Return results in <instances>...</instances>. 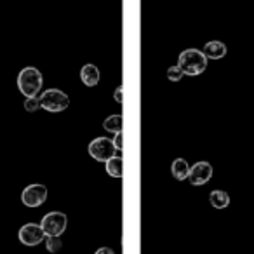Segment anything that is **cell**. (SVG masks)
<instances>
[{"mask_svg": "<svg viewBox=\"0 0 254 254\" xmlns=\"http://www.w3.org/2000/svg\"><path fill=\"white\" fill-rule=\"evenodd\" d=\"M113 145H115L117 152H122V150H124V134H122V131L115 134V138H113Z\"/></svg>", "mask_w": 254, "mask_h": 254, "instance_id": "cell-18", "label": "cell"}, {"mask_svg": "<svg viewBox=\"0 0 254 254\" xmlns=\"http://www.w3.org/2000/svg\"><path fill=\"white\" fill-rule=\"evenodd\" d=\"M226 46L219 40H211L204 46V51L202 53L205 54L207 60H221V58L226 56Z\"/></svg>", "mask_w": 254, "mask_h": 254, "instance_id": "cell-10", "label": "cell"}, {"mask_svg": "<svg viewBox=\"0 0 254 254\" xmlns=\"http://www.w3.org/2000/svg\"><path fill=\"white\" fill-rule=\"evenodd\" d=\"M94 254H115V251L110 249V247H99V249L96 251Z\"/></svg>", "mask_w": 254, "mask_h": 254, "instance_id": "cell-20", "label": "cell"}, {"mask_svg": "<svg viewBox=\"0 0 254 254\" xmlns=\"http://www.w3.org/2000/svg\"><path fill=\"white\" fill-rule=\"evenodd\" d=\"M40 108V99L37 98V96H33V98H26L25 101V110L26 112H35V110Z\"/></svg>", "mask_w": 254, "mask_h": 254, "instance_id": "cell-17", "label": "cell"}, {"mask_svg": "<svg viewBox=\"0 0 254 254\" xmlns=\"http://www.w3.org/2000/svg\"><path fill=\"white\" fill-rule=\"evenodd\" d=\"M66 223H68L66 214H63V212H60V211H53L44 216L42 221H40V226H42L46 235L60 237L61 233L66 230Z\"/></svg>", "mask_w": 254, "mask_h": 254, "instance_id": "cell-5", "label": "cell"}, {"mask_svg": "<svg viewBox=\"0 0 254 254\" xmlns=\"http://www.w3.org/2000/svg\"><path fill=\"white\" fill-rule=\"evenodd\" d=\"M209 200H211V205L216 209H225L230 205V195L223 190H214L209 195Z\"/></svg>", "mask_w": 254, "mask_h": 254, "instance_id": "cell-13", "label": "cell"}, {"mask_svg": "<svg viewBox=\"0 0 254 254\" xmlns=\"http://www.w3.org/2000/svg\"><path fill=\"white\" fill-rule=\"evenodd\" d=\"M171 173L178 181H185L188 180V174H190V166L185 159H176L171 166Z\"/></svg>", "mask_w": 254, "mask_h": 254, "instance_id": "cell-11", "label": "cell"}, {"mask_svg": "<svg viewBox=\"0 0 254 254\" xmlns=\"http://www.w3.org/2000/svg\"><path fill=\"white\" fill-rule=\"evenodd\" d=\"M183 71H181L180 66H171L169 70H167V78L173 82H180L181 78H183Z\"/></svg>", "mask_w": 254, "mask_h": 254, "instance_id": "cell-16", "label": "cell"}, {"mask_svg": "<svg viewBox=\"0 0 254 254\" xmlns=\"http://www.w3.org/2000/svg\"><path fill=\"white\" fill-rule=\"evenodd\" d=\"M18 237H19V242L25 244V246H39L40 242L46 240V233H44L42 226L35 225V223H26V225H23Z\"/></svg>", "mask_w": 254, "mask_h": 254, "instance_id": "cell-6", "label": "cell"}, {"mask_svg": "<svg viewBox=\"0 0 254 254\" xmlns=\"http://www.w3.org/2000/svg\"><path fill=\"white\" fill-rule=\"evenodd\" d=\"M46 247L49 253H58V251H61V247H63V244H61L60 237H54V235H46Z\"/></svg>", "mask_w": 254, "mask_h": 254, "instance_id": "cell-15", "label": "cell"}, {"mask_svg": "<svg viewBox=\"0 0 254 254\" xmlns=\"http://www.w3.org/2000/svg\"><path fill=\"white\" fill-rule=\"evenodd\" d=\"M40 108L47 110V112H53V113H58V112H63V110L68 108L70 105V98L68 94H64L63 91L60 89H47L40 94Z\"/></svg>", "mask_w": 254, "mask_h": 254, "instance_id": "cell-3", "label": "cell"}, {"mask_svg": "<svg viewBox=\"0 0 254 254\" xmlns=\"http://www.w3.org/2000/svg\"><path fill=\"white\" fill-rule=\"evenodd\" d=\"M122 117L120 115H110L105 119V122H103V127H105V131L112 132V134H117V132L122 131Z\"/></svg>", "mask_w": 254, "mask_h": 254, "instance_id": "cell-14", "label": "cell"}, {"mask_svg": "<svg viewBox=\"0 0 254 254\" xmlns=\"http://www.w3.org/2000/svg\"><path fill=\"white\" fill-rule=\"evenodd\" d=\"M115 145H113V139L108 138H96L89 145V155L92 157L98 162H108L112 157H115Z\"/></svg>", "mask_w": 254, "mask_h": 254, "instance_id": "cell-4", "label": "cell"}, {"mask_svg": "<svg viewBox=\"0 0 254 254\" xmlns=\"http://www.w3.org/2000/svg\"><path fill=\"white\" fill-rule=\"evenodd\" d=\"M42 84H44V78L42 73H40L37 68L33 66H26L19 71L18 75V87L26 98H33L37 96L40 91H42Z\"/></svg>", "mask_w": 254, "mask_h": 254, "instance_id": "cell-2", "label": "cell"}, {"mask_svg": "<svg viewBox=\"0 0 254 254\" xmlns=\"http://www.w3.org/2000/svg\"><path fill=\"white\" fill-rule=\"evenodd\" d=\"M106 173L112 178H122L124 176V159L122 157H112L106 162Z\"/></svg>", "mask_w": 254, "mask_h": 254, "instance_id": "cell-12", "label": "cell"}, {"mask_svg": "<svg viewBox=\"0 0 254 254\" xmlns=\"http://www.w3.org/2000/svg\"><path fill=\"white\" fill-rule=\"evenodd\" d=\"M212 178V166L209 162H197L190 167V174L188 180L193 187H200L205 185Z\"/></svg>", "mask_w": 254, "mask_h": 254, "instance_id": "cell-8", "label": "cell"}, {"mask_svg": "<svg viewBox=\"0 0 254 254\" xmlns=\"http://www.w3.org/2000/svg\"><path fill=\"white\" fill-rule=\"evenodd\" d=\"M178 66L181 68V71H183L185 75L197 77V75L204 73V70L207 68V58L198 49H187L180 54Z\"/></svg>", "mask_w": 254, "mask_h": 254, "instance_id": "cell-1", "label": "cell"}, {"mask_svg": "<svg viewBox=\"0 0 254 254\" xmlns=\"http://www.w3.org/2000/svg\"><path fill=\"white\" fill-rule=\"evenodd\" d=\"M99 78H101V73H99L98 66H94V64H84V66H82L80 80L84 82V85L94 87V85L99 84Z\"/></svg>", "mask_w": 254, "mask_h": 254, "instance_id": "cell-9", "label": "cell"}, {"mask_svg": "<svg viewBox=\"0 0 254 254\" xmlns=\"http://www.w3.org/2000/svg\"><path fill=\"white\" fill-rule=\"evenodd\" d=\"M115 101L117 103H122L124 101V87L120 85V87H117L115 91Z\"/></svg>", "mask_w": 254, "mask_h": 254, "instance_id": "cell-19", "label": "cell"}, {"mask_svg": "<svg viewBox=\"0 0 254 254\" xmlns=\"http://www.w3.org/2000/svg\"><path fill=\"white\" fill-rule=\"evenodd\" d=\"M47 198V188L44 185H30L23 190L21 200L26 207H39L46 202Z\"/></svg>", "mask_w": 254, "mask_h": 254, "instance_id": "cell-7", "label": "cell"}]
</instances>
